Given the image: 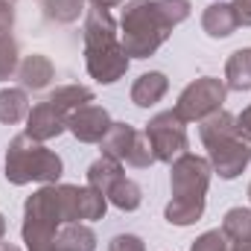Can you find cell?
I'll use <instances>...</instances> for the list:
<instances>
[{
	"instance_id": "cell-1",
	"label": "cell",
	"mask_w": 251,
	"mask_h": 251,
	"mask_svg": "<svg viewBox=\"0 0 251 251\" xmlns=\"http://www.w3.org/2000/svg\"><path fill=\"white\" fill-rule=\"evenodd\" d=\"M190 18V0H131L120 18V44L128 59H149Z\"/></svg>"
},
{
	"instance_id": "cell-2",
	"label": "cell",
	"mask_w": 251,
	"mask_h": 251,
	"mask_svg": "<svg viewBox=\"0 0 251 251\" xmlns=\"http://www.w3.org/2000/svg\"><path fill=\"white\" fill-rule=\"evenodd\" d=\"M82 38H85V67L91 79H97L100 85H114L117 79H123L131 59L126 56L117 24L108 9H97V6L88 9Z\"/></svg>"
},
{
	"instance_id": "cell-3",
	"label": "cell",
	"mask_w": 251,
	"mask_h": 251,
	"mask_svg": "<svg viewBox=\"0 0 251 251\" xmlns=\"http://www.w3.org/2000/svg\"><path fill=\"white\" fill-rule=\"evenodd\" d=\"M170 167H173V173H170L173 199H170L164 216H167L170 225L184 228V225H193V222H199L204 216L213 167H210L207 158H199V155H190V152L176 158Z\"/></svg>"
},
{
	"instance_id": "cell-4",
	"label": "cell",
	"mask_w": 251,
	"mask_h": 251,
	"mask_svg": "<svg viewBox=\"0 0 251 251\" xmlns=\"http://www.w3.org/2000/svg\"><path fill=\"white\" fill-rule=\"evenodd\" d=\"M199 137L207 146V161L213 173L225 181L237 178L251 164V146L237 134V117L228 111H213L199 123Z\"/></svg>"
},
{
	"instance_id": "cell-5",
	"label": "cell",
	"mask_w": 251,
	"mask_h": 251,
	"mask_svg": "<svg viewBox=\"0 0 251 251\" xmlns=\"http://www.w3.org/2000/svg\"><path fill=\"white\" fill-rule=\"evenodd\" d=\"M62 158L47 149L41 140H32L29 134H18L9 149H6V181L15 187L41 181V184H56L62 178Z\"/></svg>"
},
{
	"instance_id": "cell-6",
	"label": "cell",
	"mask_w": 251,
	"mask_h": 251,
	"mask_svg": "<svg viewBox=\"0 0 251 251\" xmlns=\"http://www.w3.org/2000/svg\"><path fill=\"white\" fill-rule=\"evenodd\" d=\"M100 146H102V155H108L120 164H128L134 170H146L155 164V152H152L146 131H137L128 123H111Z\"/></svg>"
},
{
	"instance_id": "cell-7",
	"label": "cell",
	"mask_w": 251,
	"mask_h": 251,
	"mask_svg": "<svg viewBox=\"0 0 251 251\" xmlns=\"http://www.w3.org/2000/svg\"><path fill=\"white\" fill-rule=\"evenodd\" d=\"M225 94H228V88H225L222 79H216V76H201V79L190 82L187 88L181 91V97H178V102H176L173 111H176L184 123H201L204 117H210L213 111L222 108Z\"/></svg>"
},
{
	"instance_id": "cell-8",
	"label": "cell",
	"mask_w": 251,
	"mask_h": 251,
	"mask_svg": "<svg viewBox=\"0 0 251 251\" xmlns=\"http://www.w3.org/2000/svg\"><path fill=\"white\" fill-rule=\"evenodd\" d=\"M146 137L152 143L155 161L173 164L176 158H181L187 152V128L184 120L176 111H161L146 123Z\"/></svg>"
},
{
	"instance_id": "cell-9",
	"label": "cell",
	"mask_w": 251,
	"mask_h": 251,
	"mask_svg": "<svg viewBox=\"0 0 251 251\" xmlns=\"http://www.w3.org/2000/svg\"><path fill=\"white\" fill-rule=\"evenodd\" d=\"M108 128H111L108 111L102 105H94V102L85 105V108H79V111H73L67 117V131L76 140H82V143H102V137L108 134Z\"/></svg>"
},
{
	"instance_id": "cell-10",
	"label": "cell",
	"mask_w": 251,
	"mask_h": 251,
	"mask_svg": "<svg viewBox=\"0 0 251 251\" xmlns=\"http://www.w3.org/2000/svg\"><path fill=\"white\" fill-rule=\"evenodd\" d=\"M62 131H67V114H62L53 102H38L26 114V134L32 140H53Z\"/></svg>"
},
{
	"instance_id": "cell-11",
	"label": "cell",
	"mask_w": 251,
	"mask_h": 251,
	"mask_svg": "<svg viewBox=\"0 0 251 251\" xmlns=\"http://www.w3.org/2000/svg\"><path fill=\"white\" fill-rule=\"evenodd\" d=\"M18 79L26 91H44L56 79V64L41 53H32L18 64Z\"/></svg>"
},
{
	"instance_id": "cell-12",
	"label": "cell",
	"mask_w": 251,
	"mask_h": 251,
	"mask_svg": "<svg viewBox=\"0 0 251 251\" xmlns=\"http://www.w3.org/2000/svg\"><path fill=\"white\" fill-rule=\"evenodd\" d=\"M167 91H170V79L161 70H149V73L137 76V82L131 85V102L137 108H152L164 100Z\"/></svg>"
},
{
	"instance_id": "cell-13",
	"label": "cell",
	"mask_w": 251,
	"mask_h": 251,
	"mask_svg": "<svg viewBox=\"0 0 251 251\" xmlns=\"http://www.w3.org/2000/svg\"><path fill=\"white\" fill-rule=\"evenodd\" d=\"M237 26H240V21H237V12L231 3H210L201 15V29L210 38H228L237 32Z\"/></svg>"
},
{
	"instance_id": "cell-14",
	"label": "cell",
	"mask_w": 251,
	"mask_h": 251,
	"mask_svg": "<svg viewBox=\"0 0 251 251\" xmlns=\"http://www.w3.org/2000/svg\"><path fill=\"white\" fill-rule=\"evenodd\" d=\"M120 178H123V167H120V161H114L108 155H102L100 161H94L88 167V187H94L102 196H108V190L114 187Z\"/></svg>"
},
{
	"instance_id": "cell-15",
	"label": "cell",
	"mask_w": 251,
	"mask_h": 251,
	"mask_svg": "<svg viewBox=\"0 0 251 251\" xmlns=\"http://www.w3.org/2000/svg\"><path fill=\"white\" fill-rule=\"evenodd\" d=\"M225 88L240 91V94L251 91V47L231 53V59L225 64Z\"/></svg>"
},
{
	"instance_id": "cell-16",
	"label": "cell",
	"mask_w": 251,
	"mask_h": 251,
	"mask_svg": "<svg viewBox=\"0 0 251 251\" xmlns=\"http://www.w3.org/2000/svg\"><path fill=\"white\" fill-rule=\"evenodd\" d=\"M47 102H53L62 114L70 117L73 111H79V108H85V105L94 102V91L85 88V85H64V88H56V91L50 94Z\"/></svg>"
},
{
	"instance_id": "cell-17",
	"label": "cell",
	"mask_w": 251,
	"mask_h": 251,
	"mask_svg": "<svg viewBox=\"0 0 251 251\" xmlns=\"http://www.w3.org/2000/svg\"><path fill=\"white\" fill-rule=\"evenodd\" d=\"M29 114V97L26 88H3L0 91V123L15 126Z\"/></svg>"
},
{
	"instance_id": "cell-18",
	"label": "cell",
	"mask_w": 251,
	"mask_h": 251,
	"mask_svg": "<svg viewBox=\"0 0 251 251\" xmlns=\"http://www.w3.org/2000/svg\"><path fill=\"white\" fill-rule=\"evenodd\" d=\"M56 246L64 251H94L97 249V234L85 222H67L56 237Z\"/></svg>"
},
{
	"instance_id": "cell-19",
	"label": "cell",
	"mask_w": 251,
	"mask_h": 251,
	"mask_svg": "<svg viewBox=\"0 0 251 251\" xmlns=\"http://www.w3.org/2000/svg\"><path fill=\"white\" fill-rule=\"evenodd\" d=\"M222 234L228 237V243L251 240V207H231L222 219Z\"/></svg>"
},
{
	"instance_id": "cell-20",
	"label": "cell",
	"mask_w": 251,
	"mask_h": 251,
	"mask_svg": "<svg viewBox=\"0 0 251 251\" xmlns=\"http://www.w3.org/2000/svg\"><path fill=\"white\" fill-rule=\"evenodd\" d=\"M117 210H137L140 207V201H143V193H140V187H137V181H131V178H120L114 187L108 190V196H105Z\"/></svg>"
},
{
	"instance_id": "cell-21",
	"label": "cell",
	"mask_w": 251,
	"mask_h": 251,
	"mask_svg": "<svg viewBox=\"0 0 251 251\" xmlns=\"http://www.w3.org/2000/svg\"><path fill=\"white\" fill-rule=\"evenodd\" d=\"M85 12V0H44V15L56 24H73Z\"/></svg>"
},
{
	"instance_id": "cell-22",
	"label": "cell",
	"mask_w": 251,
	"mask_h": 251,
	"mask_svg": "<svg viewBox=\"0 0 251 251\" xmlns=\"http://www.w3.org/2000/svg\"><path fill=\"white\" fill-rule=\"evenodd\" d=\"M18 41L9 32H0V82L12 79L18 73Z\"/></svg>"
},
{
	"instance_id": "cell-23",
	"label": "cell",
	"mask_w": 251,
	"mask_h": 251,
	"mask_svg": "<svg viewBox=\"0 0 251 251\" xmlns=\"http://www.w3.org/2000/svg\"><path fill=\"white\" fill-rule=\"evenodd\" d=\"M190 251H231V243L222 231H204L199 240H193Z\"/></svg>"
},
{
	"instance_id": "cell-24",
	"label": "cell",
	"mask_w": 251,
	"mask_h": 251,
	"mask_svg": "<svg viewBox=\"0 0 251 251\" xmlns=\"http://www.w3.org/2000/svg\"><path fill=\"white\" fill-rule=\"evenodd\" d=\"M108 251H146L143 240L134 237V234H117L111 243H108Z\"/></svg>"
},
{
	"instance_id": "cell-25",
	"label": "cell",
	"mask_w": 251,
	"mask_h": 251,
	"mask_svg": "<svg viewBox=\"0 0 251 251\" xmlns=\"http://www.w3.org/2000/svg\"><path fill=\"white\" fill-rule=\"evenodd\" d=\"M15 24V9L9 0H0V32H9Z\"/></svg>"
},
{
	"instance_id": "cell-26",
	"label": "cell",
	"mask_w": 251,
	"mask_h": 251,
	"mask_svg": "<svg viewBox=\"0 0 251 251\" xmlns=\"http://www.w3.org/2000/svg\"><path fill=\"white\" fill-rule=\"evenodd\" d=\"M237 134H240V137L251 146V105L240 114V117H237Z\"/></svg>"
},
{
	"instance_id": "cell-27",
	"label": "cell",
	"mask_w": 251,
	"mask_h": 251,
	"mask_svg": "<svg viewBox=\"0 0 251 251\" xmlns=\"http://www.w3.org/2000/svg\"><path fill=\"white\" fill-rule=\"evenodd\" d=\"M231 6H234V12H237L240 26H251V0H234Z\"/></svg>"
},
{
	"instance_id": "cell-28",
	"label": "cell",
	"mask_w": 251,
	"mask_h": 251,
	"mask_svg": "<svg viewBox=\"0 0 251 251\" xmlns=\"http://www.w3.org/2000/svg\"><path fill=\"white\" fill-rule=\"evenodd\" d=\"M120 3H123V0H91V6H97V9H108V12H111L114 6H120Z\"/></svg>"
},
{
	"instance_id": "cell-29",
	"label": "cell",
	"mask_w": 251,
	"mask_h": 251,
	"mask_svg": "<svg viewBox=\"0 0 251 251\" xmlns=\"http://www.w3.org/2000/svg\"><path fill=\"white\" fill-rule=\"evenodd\" d=\"M231 251H251V240H246V243H234Z\"/></svg>"
},
{
	"instance_id": "cell-30",
	"label": "cell",
	"mask_w": 251,
	"mask_h": 251,
	"mask_svg": "<svg viewBox=\"0 0 251 251\" xmlns=\"http://www.w3.org/2000/svg\"><path fill=\"white\" fill-rule=\"evenodd\" d=\"M0 251H21V249H18V246H12V243H3V240H0Z\"/></svg>"
},
{
	"instance_id": "cell-31",
	"label": "cell",
	"mask_w": 251,
	"mask_h": 251,
	"mask_svg": "<svg viewBox=\"0 0 251 251\" xmlns=\"http://www.w3.org/2000/svg\"><path fill=\"white\" fill-rule=\"evenodd\" d=\"M6 237V219H3V213H0V240Z\"/></svg>"
},
{
	"instance_id": "cell-32",
	"label": "cell",
	"mask_w": 251,
	"mask_h": 251,
	"mask_svg": "<svg viewBox=\"0 0 251 251\" xmlns=\"http://www.w3.org/2000/svg\"><path fill=\"white\" fill-rule=\"evenodd\" d=\"M44 251H64V249H59V246H50V249H44Z\"/></svg>"
},
{
	"instance_id": "cell-33",
	"label": "cell",
	"mask_w": 251,
	"mask_h": 251,
	"mask_svg": "<svg viewBox=\"0 0 251 251\" xmlns=\"http://www.w3.org/2000/svg\"><path fill=\"white\" fill-rule=\"evenodd\" d=\"M249 199H251V184H249Z\"/></svg>"
}]
</instances>
